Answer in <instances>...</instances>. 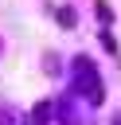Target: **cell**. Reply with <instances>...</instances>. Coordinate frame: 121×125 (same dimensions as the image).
Here are the masks:
<instances>
[{
	"instance_id": "6da1fadb",
	"label": "cell",
	"mask_w": 121,
	"mask_h": 125,
	"mask_svg": "<svg viewBox=\"0 0 121 125\" xmlns=\"http://www.w3.org/2000/svg\"><path fill=\"white\" fill-rule=\"evenodd\" d=\"M74 78H78V90H82V98L86 102H101V78L94 74V66H90V59H74Z\"/></svg>"
},
{
	"instance_id": "7a4b0ae2",
	"label": "cell",
	"mask_w": 121,
	"mask_h": 125,
	"mask_svg": "<svg viewBox=\"0 0 121 125\" xmlns=\"http://www.w3.org/2000/svg\"><path fill=\"white\" fill-rule=\"evenodd\" d=\"M59 23H66V27H70V23H74V12H70V8H62V12H59Z\"/></svg>"
}]
</instances>
